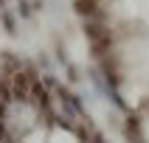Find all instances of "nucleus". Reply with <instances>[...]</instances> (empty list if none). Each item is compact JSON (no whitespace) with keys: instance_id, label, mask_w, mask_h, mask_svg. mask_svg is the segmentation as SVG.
Returning a JSON list of instances; mask_svg holds the SVG:
<instances>
[{"instance_id":"f257e3e1","label":"nucleus","mask_w":149,"mask_h":143,"mask_svg":"<svg viewBox=\"0 0 149 143\" xmlns=\"http://www.w3.org/2000/svg\"><path fill=\"white\" fill-rule=\"evenodd\" d=\"M127 56V65L132 67L138 76H143V79H149V39H135L127 45L124 50Z\"/></svg>"},{"instance_id":"f03ea898","label":"nucleus","mask_w":149,"mask_h":143,"mask_svg":"<svg viewBox=\"0 0 149 143\" xmlns=\"http://www.w3.org/2000/svg\"><path fill=\"white\" fill-rule=\"evenodd\" d=\"M146 137H149V124H146Z\"/></svg>"}]
</instances>
